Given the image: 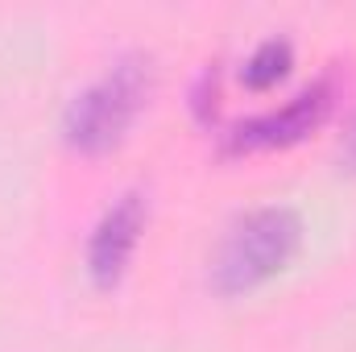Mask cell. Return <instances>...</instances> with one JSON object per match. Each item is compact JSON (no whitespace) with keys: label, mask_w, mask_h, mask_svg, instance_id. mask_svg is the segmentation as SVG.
Listing matches in <instances>:
<instances>
[{"label":"cell","mask_w":356,"mask_h":352,"mask_svg":"<svg viewBox=\"0 0 356 352\" xmlns=\"http://www.w3.org/2000/svg\"><path fill=\"white\" fill-rule=\"evenodd\" d=\"M340 162H344L348 170H356V116H353V125L344 129V141H340Z\"/></svg>","instance_id":"cell-6"},{"label":"cell","mask_w":356,"mask_h":352,"mask_svg":"<svg viewBox=\"0 0 356 352\" xmlns=\"http://www.w3.org/2000/svg\"><path fill=\"white\" fill-rule=\"evenodd\" d=\"M290 63H294V46H290V38H266V42L245 58L241 79H245V88L249 91H269L286 71H290Z\"/></svg>","instance_id":"cell-5"},{"label":"cell","mask_w":356,"mask_h":352,"mask_svg":"<svg viewBox=\"0 0 356 352\" xmlns=\"http://www.w3.org/2000/svg\"><path fill=\"white\" fill-rule=\"evenodd\" d=\"M302 245V224L290 207H257L236 220L211 262V286L228 298L277 278Z\"/></svg>","instance_id":"cell-2"},{"label":"cell","mask_w":356,"mask_h":352,"mask_svg":"<svg viewBox=\"0 0 356 352\" xmlns=\"http://www.w3.org/2000/svg\"><path fill=\"white\" fill-rule=\"evenodd\" d=\"M332 108V83L319 79L311 88H302L294 99H286L282 108L273 112H261L253 120H241L232 133H228V145L241 150V154H253V150H282V145H294L302 141L311 129L323 125Z\"/></svg>","instance_id":"cell-4"},{"label":"cell","mask_w":356,"mask_h":352,"mask_svg":"<svg viewBox=\"0 0 356 352\" xmlns=\"http://www.w3.org/2000/svg\"><path fill=\"white\" fill-rule=\"evenodd\" d=\"M145 220H149L145 191H124L99 216V224L88 241V278L95 290H112L129 273V262H133L141 232H145Z\"/></svg>","instance_id":"cell-3"},{"label":"cell","mask_w":356,"mask_h":352,"mask_svg":"<svg viewBox=\"0 0 356 352\" xmlns=\"http://www.w3.org/2000/svg\"><path fill=\"white\" fill-rule=\"evenodd\" d=\"M145 95H149V63L141 54L116 58L91 88H83L71 99V108L63 116L67 145L79 150V154L116 150L129 137L133 120L141 116Z\"/></svg>","instance_id":"cell-1"}]
</instances>
